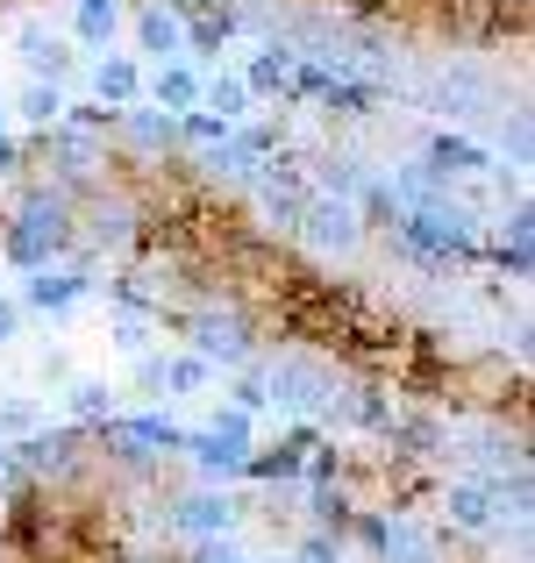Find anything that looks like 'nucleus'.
Returning a JSON list of instances; mask_svg holds the SVG:
<instances>
[{
	"instance_id": "393cba45",
	"label": "nucleus",
	"mask_w": 535,
	"mask_h": 563,
	"mask_svg": "<svg viewBox=\"0 0 535 563\" xmlns=\"http://www.w3.org/2000/svg\"><path fill=\"white\" fill-rule=\"evenodd\" d=\"M207 378H215V364H200V357H172L165 364V385H172V393H200Z\"/></svg>"
},
{
	"instance_id": "9b49d317",
	"label": "nucleus",
	"mask_w": 535,
	"mask_h": 563,
	"mask_svg": "<svg viewBox=\"0 0 535 563\" xmlns=\"http://www.w3.org/2000/svg\"><path fill=\"white\" fill-rule=\"evenodd\" d=\"M94 93L108 100V114H122V108H137V93H143V71L129 65V57H108V65L94 71Z\"/></svg>"
},
{
	"instance_id": "ddd939ff",
	"label": "nucleus",
	"mask_w": 535,
	"mask_h": 563,
	"mask_svg": "<svg viewBox=\"0 0 535 563\" xmlns=\"http://www.w3.org/2000/svg\"><path fill=\"white\" fill-rule=\"evenodd\" d=\"M72 300H86L79 272H36V278H29V307H43V314H65Z\"/></svg>"
},
{
	"instance_id": "473e14b6",
	"label": "nucleus",
	"mask_w": 535,
	"mask_h": 563,
	"mask_svg": "<svg viewBox=\"0 0 535 563\" xmlns=\"http://www.w3.org/2000/svg\"><path fill=\"white\" fill-rule=\"evenodd\" d=\"M0 129H8V108H0Z\"/></svg>"
},
{
	"instance_id": "7c9ffc66",
	"label": "nucleus",
	"mask_w": 535,
	"mask_h": 563,
	"mask_svg": "<svg viewBox=\"0 0 535 563\" xmlns=\"http://www.w3.org/2000/svg\"><path fill=\"white\" fill-rule=\"evenodd\" d=\"M14 321H22V314H14V307L0 300V343H14Z\"/></svg>"
},
{
	"instance_id": "f257e3e1",
	"label": "nucleus",
	"mask_w": 535,
	"mask_h": 563,
	"mask_svg": "<svg viewBox=\"0 0 535 563\" xmlns=\"http://www.w3.org/2000/svg\"><path fill=\"white\" fill-rule=\"evenodd\" d=\"M65 235H72V200L65 192H36V200L8 221V264L51 272V250H65Z\"/></svg>"
},
{
	"instance_id": "f03ea898",
	"label": "nucleus",
	"mask_w": 535,
	"mask_h": 563,
	"mask_svg": "<svg viewBox=\"0 0 535 563\" xmlns=\"http://www.w3.org/2000/svg\"><path fill=\"white\" fill-rule=\"evenodd\" d=\"M400 243H407L422 264H450V257H471L479 229H471V214H465V207L428 200V207H407V214H400Z\"/></svg>"
},
{
	"instance_id": "bb28decb",
	"label": "nucleus",
	"mask_w": 535,
	"mask_h": 563,
	"mask_svg": "<svg viewBox=\"0 0 535 563\" xmlns=\"http://www.w3.org/2000/svg\"><path fill=\"white\" fill-rule=\"evenodd\" d=\"M229 29H236L229 14H193V43H200V51H215V43L229 36Z\"/></svg>"
},
{
	"instance_id": "4be33fe9",
	"label": "nucleus",
	"mask_w": 535,
	"mask_h": 563,
	"mask_svg": "<svg viewBox=\"0 0 535 563\" xmlns=\"http://www.w3.org/2000/svg\"><path fill=\"white\" fill-rule=\"evenodd\" d=\"M22 122L57 129L65 122V93H57V86H22Z\"/></svg>"
},
{
	"instance_id": "aec40b11",
	"label": "nucleus",
	"mask_w": 535,
	"mask_h": 563,
	"mask_svg": "<svg viewBox=\"0 0 535 563\" xmlns=\"http://www.w3.org/2000/svg\"><path fill=\"white\" fill-rule=\"evenodd\" d=\"M286 79H293V51H286V43H272V51L250 65L243 86H250V93H272V86H286Z\"/></svg>"
},
{
	"instance_id": "0eeeda50",
	"label": "nucleus",
	"mask_w": 535,
	"mask_h": 563,
	"mask_svg": "<svg viewBox=\"0 0 535 563\" xmlns=\"http://www.w3.org/2000/svg\"><path fill=\"white\" fill-rule=\"evenodd\" d=\"M51 151H57V172H65L72 186H94L100 165H108V151L94 143V129H65V122H57L51 129Z\"/></svg>"
},
{
	"instance_id": "f3484780",
	"label": "nucleus",
	"mask_w": 535,
	"mask_h": 563,
	"mask_svg": "<svg viewBox=\"0 0 535 563\" xmlns=\"http://www.w3.org/2000/svg\"><path fill=\"white\" fill-rule=\"evenodd\" d=\"M151 93H157V108H178L186 114L193 100H200V79H193L186 65H157V79H151Z\"/></svg>"
},
{
	"instance_id": "6ab92c4d",
	"label": "nucleus",
	"mask_w": 535,
	"mask_h": 563,
	"mask_svg": "<svg viewBox=\"0 0 535 563\" xmlns=\"http://www.w3.org/2000/svg\"><path fill=\"white\" fill-rule=\"evenodd\" d=\"M122 29V0H79V36L86 43H108Z\"/></svg>"
},
{
	"instance_id": "7ed1b4c3",
	"label": "nucleus",
	"mask_w": 535,
	"mask_h": 563,
	"mask_svg": "<svg viewBox=\"0 0 535 563\" xmlns=\"http://www.w3.org/2000/svg\"><path fill=\"white\" fill-rule=\"evenodd\" d=\"M186 329H193V357L200 364H243L250 357V321L236 307H200Z\"/></svg>"
},
{
	"instance_id": "dca6fc26",
	"label": "nucleus",
	"mask_w": 535,
	"mask_h": 563,
	"mask_svg": "<svg viewBox=\"0 0 535 563\" xmlns=\"http://www.w3.org/2000/svg\"><path fill=\"white\" fill-rule=\"evenodd\" d=\"M379 550L393 556V563H436V542H428V536H422V528H414V521H385Z\"/></svg>"
},
{
	"instance_id": "5701e85b",
	"label": "nucleus",
	"mask_w": 535,
	"mask_h": 563,
	"mask_svg": "<svg viewBox=\"0 0 535 563\" xmlns=\"http://www.w3.org/2000/svg\"><path fill=\"white\" fill-rule=\"evenodd\" d=\"M114 122H122L129 136L143 143V151H157V143H172V114H151V108H122Z\"/></svg>"
},
{
	"instance_id": "9d476101",
	"label": "nucleus",
	"mask_w": 535,
	"mask_h": 563,
	"mask_svg": "<svg viewBox=\"0 0 535 563\" xmlns=\"http://www.w3.org/2000/svg\"><path fill=\"white\" fill-rule=\"evenodd\" d=\"M22 65L36 71V86H57L72 71V51L51 36V29H22Z\"/></svg>"
},
{
	"instance_id": "c85d7f7f",
	"label": "nucleus",
	"mask_w": 535,
	"mask_h": 563,
	"mask_svg": "<svg viewBox=\"0 0 535 563\" xmlns=\"http://www.w3.org/2000/svg\"><path fill=\"white\" fill-rule=\"evenodd\" d=\"M114 343H122V350H143V343H151V329H143V321H122V329H114Z\"/></svg>"
},
{
	"instance_id": "a211bd4d",
	"label": "nucleus",
	"mask_w": 535,
	"mask_h": 563,
	"mask_svg": "<svg viewBox=\"0 0 535 563\" xmlns=\"http://www.w3.org/2000/svg\"><path fill=\"white\" fill-rule=\"evenodd\" d=\"M301 450H307V428H301V435H286L272 456H250V471H258V478H301V464H307Z\"/></svg>"
},
{
	"instance_id": "423d86ee",
	"label": "nucleus",
	"mask_w": 535,
	"mask_h": 563,
	"mask_svg": "<svg viewBox=\"0 0 535 563\" xmlns=\"http://www.w3.org/2000/svg\"><path fill=\"white\" fill-rule=\"evenodd\" d=\"M301 235L315 250H357V235H364V229H357V207L350 200H307L301 207Z\"/></svg>"
},
{
	"instance_id": "2eb2a0df",
	"label": "nucleus",
	"mask_w": 535,
	"mask_h": 563,
	"mask_svg": "<svg viewBox=\"0 0 535 563\" xmlns=\"http://www.w3.org/2000/svg\"><path fill=\"white\" fill-rule=\"evenodd\" d=\"M493 165V157L479 151V143H465V136H436L428 143V172H436V179H450V172H485Z\"/></svg>"
},
{
	"instance_id": "4468645a",
	"label": "nucleus",
	"mask_w": 535,
	"mask_h": 563,
	"mask_svg": "<svg viewBox=\"0 0 535 563\" xmlns=\"http://www.w3.org/2000/svg\"><path fill=\"white\" fill-rule=\"evenodd\" d=\"M137 36H143V51H157V57H178V51H186V22H178L172 8H143L137 14Z\"/></svg>"
},
{
	"instance_id": "20e7f679",
	"label": "nucleus",
	"mask_w": 535,
	"mask_h": 563,
	"mask_svg": "<svg viewBox=\"0 0 535 563\" xmlns=\"http://www.w3.org/2000/svg\"><path fill=\"white\" fill-rule=\"evenodd\" d=\"M178 450H193V464H200V471H243L250 464V421H243V413H221L215 428L186 435Z\"/></svg>"
},
{
	"instance_id": "f8f14e48",
	"label": "nucleus",
	"mask_w": 535,
	"mask_h": 563,
	"mask_svg": "<svg viewBox=\"0 0 535 563\" xmlns=\"http://www.w3.org/2000/svg\"><path fill=\"white\" fill-rule=\"evenodd\" d=\"M443 514H450L457 528H493L500 521V507H493V493H485V485H450V493H443Z\"/></svg>"
},
{
	"instance_id": "412c9836",
	"label": "nucleus",
	"mask_w": 535,
	"mask_h": 563,
	"mask_svg": "<svg viewBox=\"0 0 535 563\" xmlns=\"http://www.w3.org/2000/svg\"><path fill=\"white\" fill-rule=\"evenodd\" d=\"M207 108H215L221 129L243 122V114H250V86H243V79H215V86H207Z\"/></svg>"
},
{
	"instance_id": "c756f323",
	"label": "nucleus",
	"mask_w": 535,
	"mask_h": 563,
	"mask_svg": "<svg viewBox=\"0 0 535 563\" xmlns=\"http://www.w3.org/2000/svg\"><path fill=\"white\" fill-rule=\"evenodd\" d=\"M329 556H336V550H329V542H321V536H315V542H307V550H301V563H329Z\"/></svg>"
},
{
	"instance_id": "39448f33",
	"label": "nucleus",
	"mask_w": 535,
	"mask_h": 563,
	"mask_svg": "<svg viewBox=\"0 0 535 563\" xmlns=\"http://www.w3.org/2000/svg\"><path fill=\"white\" fill-rule=\"evenodd\" d=\"M329 393H336V378L307 357H279L272 378H264V399H279V407H321Z\"/></svg>"
},
{
	"instance_id": "b1692460",
	"label": "nucleus",
	"mask_w": 535,
	"mask_h": 563,
	"mask_svg": "<svg viewBox=\"0 0 535 563\" xmlns=\"http://www.w3.org/2000/svg\"><path fill=\"white\" fill-rule=\"evenodd\" d=\"M72 413H79V421H114L108 385H72Z\"/></svg>"
},
{
	"instance_id": "6e6552de",
	"label": "nucleus",
	"mask_w": 535,
	"mask_h": 563,
	"mask_svg": "<svg viewBox=\"0 0 535 563\" xmlns=\"http://www.w3.org/2000/svg\"><path fill=\"white\" fill-rule=\"evenodd\" d=\"M172 521L186 528V536H207V542H215V536H229V528H236V499L229 493H193Z\"/></svg>"
},
{
	"instance_id": "a878e982",
	"label": "nucleus",
	"mask_w": 535,
	"mask_h": 563,
	"mask_svg": "<svg viewBox=\"0 0 535 563\" xmlns=\"http://www.w3.org/2000/svg\"><path fill=\"white\" fill-rule=\"evenodd\" d=\"M36 421H43L36 399H8V407H0V428H8V435H36Z\"/></svg>"
},
{
	"instance_id": "1a4fd4ad",
	"label": "nucleus",
	"mask_w": 535,
	"mask_h": 563,
	"mask_svg": "<svg viewBox=\"0 0 535 563\" xmlns=\"http://www.w3.org/2000/svg\"><path fill=\"white\" fill-rule=\"evenodd\" d=\"M22 471H36V478H65V471H79V435H29L22 442Z\"/></svg>"
},
{
	"instance_id": "cd10ccee",
	"label": "nucleus",
	"mask_w": 535,
	"mask_h": 563,
	"mask_svg": "<svg viewBox=\"0 0 535 563\" xmlns=\"http://www.w3.org/2000/svg\"><path fill=\"white\" fill-rule=\"evenodd\" d=\"M200 563H243V550H236V542H200Z\"/></svg>"
},
{
	"instance_id": "2f4dec72",
	"label": "nucleus",
	"mask_w": 535,
	"mask_h": 563,
	"mask_svg": "<svg viewBox=\"0 0 535 563\" xmlns=\"http://www.w3.org/2000/svg\"><path fill=\"white\" fill-rule=\"evenodd\" d=\"M0 172H14V143L8 136H0Z\"/></svg>"
}]
</instances>
